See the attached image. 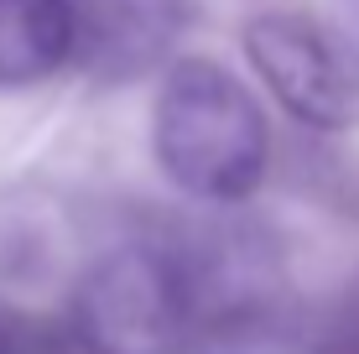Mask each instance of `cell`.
<instances>
[{"label":"cell","instance_id":"3957f363","mask_svg":"<svg viewBox=\"0 0 359 354\" xmlns=\"http://www.w3.org/2000/svg\"><path fill=\"white\" fill-rule=\"evenodd\" d=\"M245 53L266 79V89L302 125H359V63L339 42V32H323L302 16H255L245 27Z\"/></svg>","mask_w":359,"mask_h":354},{"label":"cell","instance_id":"6da1fadb","mask_svg":"<svg viewBox=\"0 0 359 354\" xmlns=\"http://www.w3.org/2000/svg\"><path fill=\"white\" fill-rule=\"evenodd\" d=\"M151 141L162 172L198 203L250 198L271 162V130L255 94L208 57L167 68Z\"/></svg>","mask_w":359,"mask_h":354},{"label":"cell","instance_id":"7a4b0ae2","mask_svg":"<svg viewBox=\"0 0 359 354\" xmlns=\"http://www.w3.org/2000/svg\"><path fill=\"white\" fill-rule=\"evenodd\" d=\"M68 328L79 354H193L198 339L193 292L167 240L120 245L83 271Z\"/></svg>","mask_w":359,"mask_h":354},{"label":"cell","instance_id":"ba28073f","mask_svg":"<svg viewBox=\"0 0 359 354\" xmlns=\"http://www.w3.org/2000/svg\"><path fill=\"white\" fill-rule=\"evenodd\" d=\"M339 42L354 53L359 63V0H339Z\"/></svg>","mask_w":359,"mask_h":354},{"label":"cell","instance_id":"5b68a950","mask_svg":"<svg viewBox=\"0 0 359 354\" xmlns=\"http://www.w3.org/2000/svg\"><path fill=\"white\" fill-rule=\"evenodd\" d=\"M68 63L63 0H0V89L47 79Z\"/></svg>","mask_w":359,"mask_h":354},{"label":"cell","instance_id":"8992f818","mask_svg":"<svg viewBox=\"0 0 359 354\" xmlns=\"http://www.w3.org/2000/svg\"><path fill=\"white\" fill-rule=\"evenodd\" d=\"M0 354H79V339L57 318L0 302Z\"/></svg>","mask_w":359,"mask_h":354},{"label":"cell","instance_id":"52a82bcc","mask_svg":"<svg viewBox=\"0 0 359 354\" xmlns=\"http://www.w3.org/2000/svg\"><path fill=\"white\" fill-rule=\"evenodd\" d=\"M307 354H359V276L344 282V292L328 302V313L313 323Z\"/></svg>","mask_w":359,"mask_h":354},{"label":"cell","instance_id":"277c9868","mask_svg":"<svg viewBox=\"0 0 359 354\" xmlns=\"http://www.w3.org/2000/svg\"><path fill=\"white\" fill-rule=\"evenodd\" d=\"M68 63L104 83H130L172 53L182 32L177 0H63Z\"/></svg>","mask_w":359,"mask_h":354}]
</instances>
